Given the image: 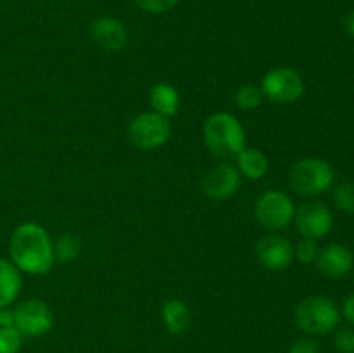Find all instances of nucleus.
Listing matches in <instances>:
<instances>
[{
  "label": "nucleus",
  "instance_id": "f257e3e1",
  "mask_svg": "<svg viewBox=\"0 0 354 353\" xmlns=\"http://www.w3.org/2000/svg\"><path fill=\"white\" fill-rule=\"evenodd\" d=\"M9 255L19 272L44 275L54 265V244L50 235L35 221L21 224L9 241Z\"/></svg>",
  "mask_w": 354,
  "mask_h": 353
},
{
  "label": "nucleus",
  "instance_id": "f03ea898",
  "mask_svg": "<svg viewBox=\"0 0 354 353\" xmlns=\"http://www.w3.org/2000/svg\"><path fill=\"white\" fill-rule=\"evenodd\" d=\"M203 138L209 152L218 158H235L245 147V132L230 113H214L203 128Z\"/></svg>",
  "mask_w": 354,
  "mask_h": 353
},
{
  "label": "nucleus",
  "instance_id": "7ed1b4c3",
  "mask_svg": "<svg viewBox=\"0 0 354 353\" xmlns=\"http://www.w3.org/2000/svg\"><path fill=\"white\" fill-rule=\"evenodd\" d=\"M341 310L327 296H308L297 303L294 322L304 334L324 336L334 332L341 324Z\"/></svg>",
  "mask_w": 354,
  "mask_h": 353
},
{
  "label": "nucleus",
  "instance_id": "20e7f679",
  "mask_svg": "<svg viewBox=\"0 0 354 353\" xmlns=\"http://www.w3.org/2000/svg\"><path fill=\"white\" fill-rule=\"evenodd\" d=\"M335 172L322 158H304L294 163L289 172V185L299 196H320L334 185Z\"/></svg>",
  "mask_w": 354,
  "mask_h": 353
},
{
  "label": "nucleus",
  "instance_id": "39448f33",
  "mask_svg": "<svg viewBox=\"0 0 354 353\" xmlns=\"http://www.w3.org/2000/svg\"><path fill=\"white\" fill-rule=\"evenodd\" d=\"M127 135L128 141L135 147L142 149V151H154L169 141L171 123H169V118L161 116L154 111H147L131 120V123L128 125Z\"/></svg>",
  "mask_w": 354,
  "mask_h": 353
},
{
  "label": "nucleus",
  "instance_id": "423d86ee",
  "mask_svg": "<svg viewBox=\"0 0 354 353\" xmlns=\"http://www.w3.org/2000/svg\"><path fill=\"white\" fill-rule=\"evenodd\" d=\"M263 97L277 104H292L304 96V80L296 69L280 66L273 68L261 80Z\"/></svg>",
  "mask_w": 354,
  "mask_h": 353
},
{
  "label": "nucleus",
  "instance_id": "0eeeda50",
  "mask_svg": "<svg viewBox=\"0 0 354 353\" xmlns=\"http://www.w3.org/2000/svg\"><path fill=\"white\" fill-rule=\"evenodd\" d=\"M294 201L282 190H266L258 197L254 217L268 230H283L294 221Z\"/></svg>",
  "mask_w": 354,
  "mask_h": 353
},
{
  "label": "nucleus",
  "instance_id": "6e6552de",
  "mask_svg": "<svg viewBox=\"0 0 354 353\" xmlns=\"http://www.w3.org/2000/svg\"><path fill=\"white\" fill-rule=\"evenodd\" d=\"M14 327L28 338L44 336L50 331L54 324V314L50 307L41 300L21 301L14 308Z\"/></svg>",
  "mask_w": 354,
  "mask_h": 353
},
{
  "label": "nucleus",
  "instance_id": "1a4fd4ad",
  "mask_svg": "<svg viewBox=\"0 0 354 353\" xmlns=\"http://www.w3.org/2000/svg\"><path fill=\"white\" fill-rule=\"evenodd\" d=\"M294 224H296L297 232L303 237L308 239H324L328 235L334 225V217L332 211L325 206L322 201H306L296 208L294 213Z\"/></svg>",
  "mask_w": 354,
  "mask_h": 353
},
{
  "label": "nucleus",
  "instance_id": "9d476101",
  "mask_svg": "<svg viewBox=\"0 0 354 353\" xmlns=\"http://www.w3.org/2000/svg\"><path fill=\"white\" fill-rule=\"evenodd\" d=\"M242 183V175L237 166L220 163L213 166L203 179V192L213 201L230 199Z\"/></svg>",
  "mask_w": 354,
  "mask_h": 353
},
{
  "label": "nucleus",
  "instance_id": "9b49d317",
  "mask_svg": "<svg viewBox=\"0 0 354 353\" xmlns=\"http://www.w3.org/2000/svg\"><path fill=\"white\" fill-rule=\"evenodd\" d=\"M254 253L258 262L273 272H282L294 262V246L282 235L272 234L261 237L256 244Z\"/></svg>",
  "mask_w": 354,
  "mask_h": 353
},
{
  "label": "nucleus",
  "instance_id": "f8f14e48",
  "mask_svg": "<svg viewBox=\"0 0 354 353\" xmlns=\"http://www.w3.org/2000/svg\"><path fill=\"white\" fill-rule=\"evenodd\" d=\"M317 269L327 279H341L353 270L354 256L346 246L327 244L318 251Z\"/></svg>",
  "mask_w": 354,
  "mask_h": 353
},
{
  "label": "nucleus",
  "instance_id": "ddd939ff",
  "mask_svg": "<svg viewBox=\"0 0 354 353\" xmlns=\"http://www.w3.org/2000/svg\"><path fill=\"white\" fill-rule=\"evenodd\" d=\"M90 35L93 42L107 52L121 51L128 42V31L124 24L116 17L109 16L97 17L90 26Z\"/></svg>",
  "mask_w": 354,
  "mask_h": 353
},
{
  "label": "nucleus",
  "instance_id": "4468645a",
  "mask_svg": "<svg viewBox=\"0 0 354 353\" xmlns=\"http://www.w3.org/2000/svg\"><path fill=\"white\" fill-rule=\"evenodd\" d=\"M162 324L168 329L169 334L180 336L189 329L190 322H192V315H190V308L185 301L176 300V298H171V300L166 301L162 305L161 310Z\"/></svg>",
  "mask_w": 354,
  "mask_h": 353
},
{
  "label": "nucleus",
  "instance_id": "2eb2a0df",
  "mask_svg": "<svg viewBox=\"0 0 354 353\" xmlns=\"http://www.w3.org/2000/svg\"><path fill=\"white\" fill-rule=\"evenodd\" d=\"M149 102H151L152 111L165 118H171L178 113L180 96L178 90L169 83H156L149 93Z\"/></svg>",
  "mask_w": 354,
  "mask_h": 353
},
{
  "label": "nucleus",
  "instance_id": "dca6fc26",
  "mask_svg": "<svg viewBox=\"0 0 354 353\" xmlns=\"http://www.w3.org/2000/svg\"><path fill=\"white\" fill-rule=\"evenodd\" d=\"M23 279L12 262L0 258V308H6L19 296Z\"/></svg>",
  "mask_w": 354,
  "mask_h": 353
},
{
  "label": "nucleus",
  "instance_id": "f3484780",
  "mask_svg": "<svg viewBox=\"0 0 354 353\" xmlns=\"http://www.w3.org/2000/svg\"><path fill=\"white\" fill-rule=\"evenodd\" d=\"M237 170L249 180H259L268 172V159L259 149L244 147L237 156Z\"/></svg>",
  "mask_w": 354,
  "mask_h": 353
},
{
  "label": "nucleus",
  "instance_id": "a211bd4d",
  "mask_svg": "<svg viewBox=\"0 0 354 353\" xmlns=\"http://www.w3.org/2000/svg\"><path fill=\"white\" fill-rule=\"evenodd\" d=\"M82 255V239L73 232H64L54 242V260L59 263H71Z\"/></svg>",
  "mask_w": 354,
  "mask_h": 353
},
{
  "label": "nucleus",
  "instance_id": "6ab92c4d",
  "mask_svg": "<svg viewBox=\"0 0 354 353\" xmlns=\"http://www.w3.org/2000/svg\"><path fill=\"white\" fill-rule=\"evenodd\" d=\"M332 201L339 211L354 213V183L348 180L337 183L332 190Z\"/></svg>",
  "mask_w": 354,
  "mask_h": 353
},
{
  "label": "nucleus",
  "instance_id": "aec40b11",
  "mask_svg": "<svg viewBox=\"0 0 354 353\" xmlns=\"http://www.w3.org/2000/svg\"><path fill=\"white\" fill-rule=\"evenodd\" d=\"M234 99L237 107H241V109L254 111L256 107H259V104L263 102V92L259 87L242 85L241 89H237Z\"/></svg>",
  "mask_w": 354,
  "mask_h": 353
},
{
  "label": "nucleus",
  "instance_id": "412c9836",
  "mask_svg": "<svg viewBox=\"0 0 354 353\" xmlns=\"http://www.w3.org/2000/svg\"><path fill=\"white\" fill-rule=\"evenodd\" d=\"M23 338L14 325L0 327V353H17L23 346Z\"/></svg>",
  "mask_w": 354,
  "mask_h": 353
},
{
  "label": "nucleus",
  "instance_id": "4be33fe9",
  "mask_svg": "<svg viewBox=\"0 0 354 353\" xmlns=\"http://www.w3.org/2000/svg\"><path fill=\"white\" fill-rule=\"evenodd\" d=\"M318 251H320V248H318L315 239L303 237L294 248V260H299L304 265H310V263L317 262Z\"/></svg>",
  "mask_w": 354,
  "mask_h": 353
},
{
  "label": "nucleus",
  "instance_id": "5701e85b",
  "mask_svg": "<svg viewBox=\"0 0 354 353\" xmlns=\"http://www.w3.org/2000/svg\"><path fill=\"white\" fill-rule=\"evenodd\" d=\"M334 346L339 353H354V327H341L334 334Z\"/></svg>",
  "mask_w": 354,
  "mask_h": 353
},
{
  "label": "nucleus",
  "instance_id": "b1692460",
  "mask_svg": "<svg viewBox=\"0 0 354 353\" xmlns=\"http://www.w3.org/2000/svg\"><path fill=\"white\" fill-rule=\"evenodd\" d=\"M133 3L145 12L161 14L173 9L178 3V0H133Z\"/></svg>",
  "mask_w": 354,
  "mask_h": 353
},
{
  "label": "nucleus",
  "instance_id": "393cba45",
  "mask_svg": "<svg viewBox=\"0 0 354 353\" xmlns=\"http://www.w3.org/2000/svg\"><path fill=\"white\" fill-rule=\"evenodd\" d=\"M320 345L315 338H299L290 345L289 353H318Z\"/></svg>",
  "mask_w": 354,
  "mask_h": 353
},
{
  "label": "nucleus",
  "instance_id": "a878e982",
  "mask_svg": "<svg viewBox=\"0 0 354 353\" xmlns=\"http://www.w3.org/2000/svg\"><path fill=\"white\" fill-rule=\"evenodd\" d=\"M341 315L354 327V293L349 294L344 300V303H342Z\"/></svg>",
  "mask_w": 354,
  "mask_h": 353
},
{
  "label": "nucleus",
  "instance_id": "bb28decb",
  "mask_svg": "<svg viewBox=\"0 0 354 353\" xmlns=\"http://www.w3.org/2000/svg\"><path fill=\"white\" fill-rule=\"evenodd\" d=\"M14 325V311L9 308H0V327H10Z\"/></svg>",
  "mask_w": 354,
  "mask_h": 353
},
{
  "label": "nucleus",
  "instance_id": "cd10ccee",
  "mask_svg": "<svg viewBox=\"0 0 354 353\" xmlns=\"http://www.w3.org/2000/svg\"><path fill=\"white\" fill-rule=\"evenodd\" d=\"M344 30L348 31V35L354 37V10H351V12L344 17Z\"/></svg>",
  "mask_w": 354,
  "mask_h": 353
}]
</instances>
